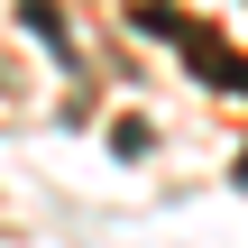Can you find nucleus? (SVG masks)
<instances>
[{
  "instance_id": "obj_1",
  "label": "nucleus",
  "mask_w": 248,
  "mask_h": 248,
  "mask_svg": "<svg viewBox=\"0 0 248 248\" xmlns=\"http://www.w3.org/2000/svg\"><path fill=\"white\" fill-rule=\"evenodd\" d=\"M18 18H28V28H37V37H46V46H64V18H55V9H46V0H18Z\"/></svg>"
}]
</instances>
